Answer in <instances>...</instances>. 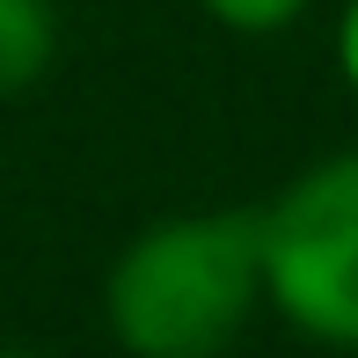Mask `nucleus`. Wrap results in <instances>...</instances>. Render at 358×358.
Wrapping results in <instances>:
<instances>
[{"label":"nucleus","instance_id":"nucleus-6","mask_svg":"<svg viewBox=\"0 0 358 358\" xmlns=\"http://www.w3.org/2000/svg\"><path fill=\"white\" fill-rule=\"evenodd\" d=\"M0 358H44V351H0Z\"/></svg>","mask_w":358,"mask_h":358},{"label":"nucleus","instance_id":"nucleus-4","mask_svg":"<svg viewBox=\"0 0 358 358\" xmlns=\"http://www.w3.org/2000/svg\"><path fill=\"white\" fill-rule=\"evenodd\" d=\"M198 8L234 37H278V29H292L307 15V0H198Z\"/></svg>","mask_w":358,"mask_h":358},{"label":"nucleus","instance_id":"nucleus-5","mask_svg":"<svg viewBox=\"0 0 358 358\" xmlns=\"http://www.w3.org/2000/svg\"><path fill=\"white\" fill-rule=\"evenodd\" d=\"M336 73L358 95V0H344V15H336Z\"/></svg>","mask_w":358,"mask_h":358},{"label":"nucleus","instance_id":"nucleus-3","mask_svg":"<svg viewBox=\"0 0 358 358\" xmlns=\"http://www.w3.org/2000/svg\"><path fill=\"white\" fill-rule=\"evenodd\" d=\"M59 59V8L52 0H0V103L37 88Z\"/></svg>","mask_w":358,"mask_h":358},{"label":"nucleus","instance_id":"nucleus-2","mask_svg":"<svg viewBox=\"0 0 358 358\" xmlns=\"http://www.w3.org/2000/svg\"><path fill=\"white\" fill-rule=\"evenodd\" d=\"M264 300L307 344L358 358V146L300 169L264 205Z\"/></svg>","mask_w":358,"mask_h":358},{"label":"nucleus","instance_id":"nucleus-1","mask_svg":"<svg viewBox=\"0 0 358 358\" xmlns=\"http://www.w3.org/2000/svg\"><path fill=\"white\" fill-rule=\"evenodd\" d=\"M264 300V205L139 227L103 278V322L132 358H220Z\"/></svg>","mask_w":358,"mask_h":358}]
</instances>
